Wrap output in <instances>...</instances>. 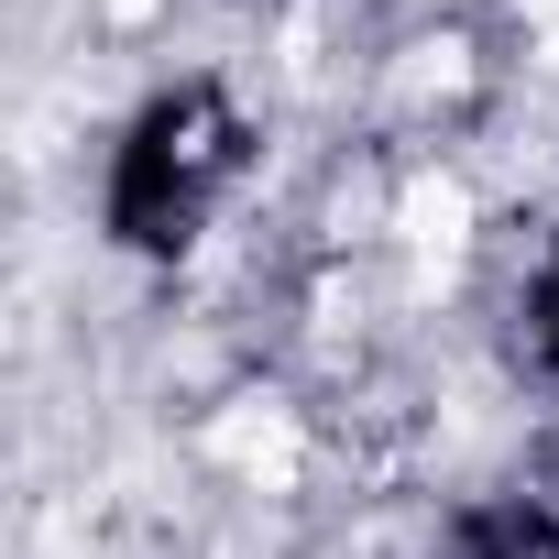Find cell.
I'll list each match as a JSON object with an SVG mask.
<instances>
[{"mask_svg":"<svg viewBox=\"0 0 559 559\" xmlns=\"http://www.w3.org/2000/svg\"><path fill=\"white\" fill-rule=\"evenodd\" d=\"M526 341H537V362L559 373V252L537 263V286H526Z\"/></svg>","mask_w":559,"mask_h":559,"instance_id":"obj_3","label":"cell"},{"mask_svg":"<svg viewBox=\"0 0 559 559\" xmlns=\"http://www.w3.org/2000/svg\"><path fill=\"white\" fill-rule=\"evenodd\" d=\"M230 176H241V110L209 78L143 99L121 154H110V241L121 252H187L209 230V209L230 198Z\"/></svg>","mask_w":559,"mask_h":559,"instance_id":"obj_1","label":"cell"},{"mask_svg":"<svg viewBox=\"0 0 559 559\" xmlns=\"http://www.w3.org/2000/svg\"><path fill=\"white\" fill-rule=\"evenodd\" d=\"M439 559H559V504L548 493H493V504H461Z\"/></svg>","mask_w":559,"mask_h":559,"instance_id":"obj_2","label":"cell"}]
</instances>
